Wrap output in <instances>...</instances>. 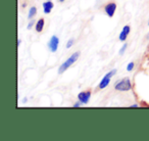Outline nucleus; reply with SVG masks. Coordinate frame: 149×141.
Listing matches in <instances>:
<instances>
[{
	"mask_svg": "<svg viewBox=\"0 0 149 141\" xmlns=\"http://www.w3.org/2000/svg\"><path fill=\"white\" fill-rule=\"evenodd\" d=\"M148 26H149V22H148Z\"/></svg>",
	"mask_w": 149,
	"mask_h": 141,
	"instance_id": "21",
	"label": "nucleus"
},
{
	"mask_svg": "<svg viewBox=\"0 0 149 141\" xmlns=\"http://www.w3.org/2000/svg\"><path fill=\"white\" fill-rule=\"evenodd\" d=\"M116 68H114V70H111L110 72H108V73L106 74V75L104 76L103 78H102L101 82H100V84H99V88H100V89H104V88H105L106 86L109 84L111 77L116 75Z\"/></svg>",
	"mask_w": 149,
	"mask_h": 141,
	"instance_id": "3",
	"label": "nucleus"
},
{
	"mask_svg": "<svg viewBox=\"0 0 149 141\" xmlns=\"http://www.w3.org/2000/svg\"><path fill=\"white\" fill-rule=\"evenodd\" d=\"M133 68H134V62H130V64H128V66H127V70H133Z\"/></svg>",
	"mask_w": 149,
	"mask_h": 141,
	"instance_id": "12",
	"label": "nucleus"
},
{
	"mask_svg": "<svg viewBox=\"0 0 149 141\" xmlns=\"http://www.w3.org/2000/svg\"><path fill=\"white\" fill-rule=\"evenodd\" d=\"M116 3H114V2L108 3V4L105 6V13H106V15H107L109 17H113L114 13H116Z\"/></svg>",
	"mask_w": 149,
	"mask_h": 141,
	"instance_id": "6",
	"label": "nucleus"
},
{
	"mask_svg": "<svg viewBox=\"0 0 149 141\" xmlns=\"http://www.w3.org/2000/svg\"><path fill=\"white\" fill-rule=\"evenodd\" d=\"M90 97H91V91H85L81 92V93L78 94V98H79V101H81L83 104H87L89 101Z\"/></svg>",
	"mask_w": 149,
	"mask_h": 141,
	"instance_id": "5",
	"label": "nucleus"
},
{
	"mask_svg": "<svg viewBox=\"0 0 149 141\" xmlns=\"http://www.w3.org/2000/svg\"><path fill=\"white\" fill-rule=\"evenodd\" d=\"M60 2H63V1H65V0H59Z\"/></svg>",
	"mask_w": 149,
	"mask_h": 141,
	"instance_id": "19",
	"label": "nucleus"
},
{
	"mask_svg": "<svg viewBox=\"0 0 149 141\" xmlns=\"http://www.w3.org/2000/svg\"><path fill=\"white\" fill-rule=\"evenodd\" d=\"M21 43H22V41L19 39V41H17V46H19V45H21Z\"/></svg>",
	"mask_w": 149,
	"mask_h": 141,
	"instance_id": "17",
	"label": "nucleus"
},
{
	"mask_svg": "<svg viewBox=\"0 0 149 141\" xmlns=\"http://www.w3.org/2000/svg\"><path fill=\"white\" fill-rule=\"evenodd\" d=\"M52 8H53V3H52L51 1H48V0H47V2L43 3L44 13H49L50 11L52 10Z\"/></svg>",
	"mask_w": 149,
	"mask_h": 141,
	"instance_id": "8",
	"label": "nucleus"
},
{
	"mask_svg": "<svg viewBox=\"0 0 149 141\" xmlns=\"http://www.w3.org/2000/svg\"><path fill=\"white\" fill-rule=\"evenodd\" d=\"M130 31H131L130 26H125L124 29H123V31L120 32V37H118L120 41H125V40L127 39V37H128V34L130 33Z\"/></svg>",
	"mask_w": 149,
	"mask_h": 141,
	"instance_id": "7",
	"label": "nucleus"
},
{
	"mask_svg": "<svg viewBox=\"0 0 149 141\" xmlns=\"http://www.w3.org/2000/svg\"><path fill=\"white\" fill-rule=\"evenodd\" d=\"M146 38H147V39H149V33H148V35H147V37H146Z\"/></svg>",
	"mask_w": 149,
	"mask_h": 141,
	"instance_id": "18",
	"label": "nucleus"
},
{
	"mask_svg": "<svg viewBox=\"0 0 149 141\" xmlns=\"http://www.w3.org/2000/svg\"><path fill=\"white\" fill-rule=\"evenodd\" d=\"M79 56H80V51H77V52H74V53H72V55H70V57H68V59H66L65 61H64L63 64L59 66V68H58V73L62 74L63 72H65V70H68V68H70L74 62L77 61L78 58H79Z\"/></svg>",
	"mask_w": 149,
	"mask_h": 141,
	"instance_id": "1",
	"label": "nucleus"
},
{
	"mask_svg": "<svg viewBox=\"0 0 149 141\" xmlns=\"http://www.w3.org/2000/svg\"><path fill=\"white\" fill-rule=\"evenodd\" d=\"M58 45H59V39H58V37L52 36L51 39H50L49 42H48V47H49V49L51 50L52 52L57 51Z\"/></svg>",
	"mask_w": 149,
	"mask_h": 141,
	"instance_id": "4",
	"label": "nucleus"
},
{
	"mask_svg": "<svg viewBox=\"0 0 149 141\" xmlns=\"http://www.w3.org/2000/svg\"><path fill=\"white\" fill-rule=\"evenodd\" d=\"M48 1H51V0H48Z\"/></svg>",
	"mask_w": 149,
	"mask_h": 141,
	"instance_id": "20",
	"label": "nucleus"
},
{
	"mask_svg": "<svg viewBox=\"0 0 149 141\" xmlns=\"http://www.w3.org/2000/svg\"><path fill=\"white\" fill-rule=\"evenodd\" d=\"M116 90L118 91H129L132 88V85H131V81L129 78H125V79L118 81V83L116 84Z\"/></svg>",
	"mask_w": 149,
	"mask_h": 141,
	"instance_id": "2",
	"label": "nucleus"
},
{
	"mask_svg": "<svg viewBox=\"0 0 149 141\" xmlns=\"http://www.w3.org/2000/svg\"><path fill=\"white\" fill-rule=\"evenodd\" d=\"M43 28H44V20L40 19L39 21L37 22V24H36V31H37L38 33H40V32H42Z\"/></svg>",
	"mask_w": 149,
	"mask_h": 141,
	"instance_id": "9",
	"label": "nucleus"
},
{
	"mask_svg": "<svg viewBox=\"0 0 149 141\" xmlns=\"http://www.w3.org/2000/svg\"><path fill=\"white\" fill-rule=\"evenodd\" d=\"M82 104H83V103H82L81 101H79V102H77V103L74 104V107H78V106H81Z\"/></svg>",
	"mask_w": 149,
	"mask_h": 141,
	"instance_id": "15",
	"label": "nucleus"
},
{
	"mask_svg": "<svg viewBox=\"0 0 149 141\" xmlns=\"http://www.w3.org/2000/svg\"><path fill=\"white\" fill-rule=\"evenodd\" d=\"M34 23H35V22H34V20H33V21L31 20V22H30L29 25H28V29L31 30V29H32V27H33V25H34Z\"/></svg>",
	"mask_w": 149,
	"mask_h": 141,
	"instance_id": "14",
	"label": "nucleus"
},
{
	"mask_svg": "<svg viewBox=\"0 0 149 141\" xmlns=\"http://www.w3.org/2000/svg\"><path fill=\"white\" fill-rule=\"evenodd\" d=\"M74 39H70L68 41V44H66V48H70L72 46V44H74Z\"/></svg>",
	"mask_w": 149,
	"mask_h": 141,
	"instance_id": "11",
	"label": "nucleus"
},
{
	"mask_svg": "<svg viewBox=\"0 0 149 141\" xmlns=\"http://www.w3.org/2000/svg\"><path fill=\"white\" fill-rule=\"evenodd\" d=\"M131 107H138V104H133Z\"/></svg>",
	"mask_w": 149,
	"mask_h": 141,
	"instance_id": "16",
	"label": "nucleus"
},
{
	"mask_svg": "<svg viewBox=\"0 0 149 141\" xmlns=\"http://www.w3.org/2000/svg\"><path fill=\"white\" fill-rule=\"evenodd\" d=\"M126 48H127V44H124V46H123V47L120 48V55H122V54H124Z\"/></svg>",
	"mask_w": 149,
	"mask_h": 141,
	"instance_id": "13",
	"label": "nucleus"
},
{
	"mask_svg": "<svg viewBox=\"0 0 149 141\" xmlns=\"http://www.w3.org/2000/svg\"><path fill=\"white\" fill-rule=\"evenodd\" d=\"M36 13H37V8H36L35 6L31 7L29 10V15H28V17H29V20H34V17L36 15Z\"/></svg>",
	"mask_w": 149,
	"mask_h": 141,
	"instance_id": "10",
	"label": "nucleus"
}]
</instances>
